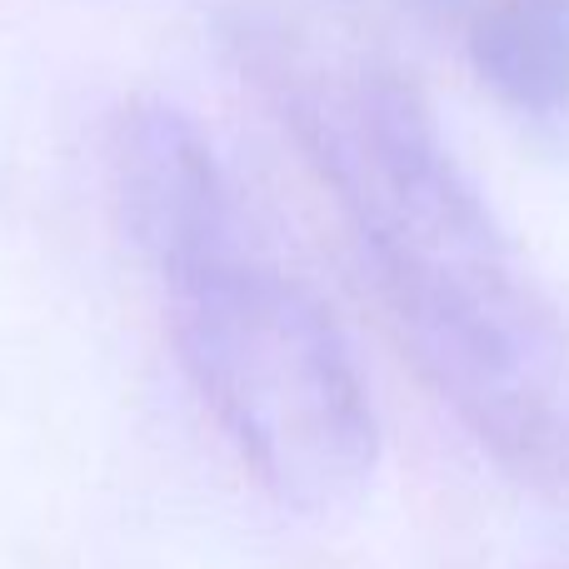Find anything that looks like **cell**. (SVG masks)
I'll use <instances>...</instances> for the list:
<instances>
[{
	"label": "cell",
	"instance_id": "1",
	"mask_svg": "<svg viewBox=\"0 0 569 569\" xmlns=\"http://www.w3.org/2000/svg\"><path fill=\"white\" fill-rule=\"evenodd\" d=\"M280 106L420 375L505 465L560 475L569 345L420 90L395 70H360L345 86L280 76Z\"/></svg>",
	"mask_w": 569,
	"mask_h": 569
},
{
	"label": "cell",
	"instance_id": "2",
	"mask_svg": "<svg viewBox=\"0 0 569 569\" xmlns=\"http://www.w3.org/2000/svg\"><path fill=\"white\" fill-rule=\"evenodd\" d=\"M110 186L160 284L170 345L240 460L280 505H350L380 460L360 365L310 284L250 226L206 136L160 100L120 110Z\"/></svg>",
	"mask_w": 569,
	"mask_h": 569
},
{
	"label": "cell",
	"instance_id": "3",
	"mask_svg": "<svg viewBox=\"0 0 569 569\" xmlns=\"http://www.w3.org/2000/svg\"><path fill=\"white\" fill-rule=\"evenodd\" d=\"M465 50L515 116L555 120L569 110V0H505L465 26Z\"/></svg>",
	"mask_w": 569,
	"mask_h": 569
},
{
	"label": "cell",
	"instance_id": "4",
	"mask_svg": "<svg viewBox=\"0 0 569 569\" xmlns=\"http://www.w3.org/2000/svg\"><path fill=\"white\" fill-rule=\"evenodd\" d=\"M435 6H445L450 16H460V26H475V20H480L485 10L505 6V0H435Z\"/></svg>",
	"mask_w": 569,
	"mask_h": 569
}]
</instances>
